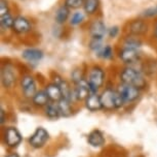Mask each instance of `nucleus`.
<instances>
[{
  "label": "nucleus",
  "instance_id": "1",
  "mask_svg": "<svg viewBox=\"0 0 157 157\" xmlns=\"http://www.w3.org/2000/svg\"><path fill=\"white\" fill-rule=\"evenodd\" d=\"M119 78L121 83L132 85L135 87H137L138 89H140V90L145 88L147 85V82L144 78V76L139 70L135 69L134 67H130V66L124 67L121 70Z\"/></svg>",
  "mask_w": 157,
  "mask_h": 157
},
{
  "label": "nucleus",
  "instance_id": "2",
  "mask_svg": "<svg viewBox=\"0 0 157 157\" xmlns=\"http://www.w3.org/2000/svg\"><path fill=\"white\" fill-rule=\"evenodd\" d=\"M101 101H102L103 109H108V111L114 109H120L125 103L119 92L111 88H107L103 91L101 94Z\"/></svg>",
  "mask_w": 157,
  "mask_h": 157
},
{
  "label": "nucleus",
  "instance_id": "3",
  "mask_svg": "<svg viewBox=\"0 0 157 157\" xmlns=\"http://www.w3.org/2000/svg\"><path fill=\"white\" fill-rule=\"evenodd\" d=\"M104 81H105V72L102 67L97 66V65L91 67L87 79L91 93H97L99 89L103 86Z\"/></svg>",
  "mask_w": 157,
  "mask_h": 157
},
{
  "label": "nucleus",
  "instance_id": "4",
  "mask_svg": "<svg viewBox=\"0 0 157 157\" xmlns=\"http://www.w3.org/2000/svg\"><path fill=\"white\" fill-rule=\"evenodd\" d=\"M117 91L119 92L125 103L135 101L140 96V89H138L132 85L124 84V83H121L120 85H118Z\"/></svg>",
  "mask_w": 157,
  "mask_h": 157
},
{
  "label": "nucleus",
  "instance_id": "5",
  "mask_svg": "<svg viewBox=\"0 0 157 157\" xmlns=\"http://www.w3.org/2000/svg\"><path fill=\"white\" fill-rule=\"evenodd\" d=\"M49 138V133L47 132L46 129H44L43 127H38L36 130L33 132V134L29 138V144L31 145V147L33 148H41Z\"/></svg>",
  "mask_w": 157,
  "mask_h": 157
},
{
  "label": "nucleus",
  "instance_id": "6",
  "mask_svg": "<svg viewBox=\"0 0 157 157\" xmlns=\"http://www.w3.org/2000/svg\"><path fill=\"white\" fill-rule=\"evenodd\" d=\"M21 88H22L24 96L27 98H33V96L37 92L35 80L33 76L29 75L24 76L21 80Z\"/></svg>",
  "mask_w": 157,
  "mask_h": 157
},
{
  "label": "nucleus",
  "instance_id": "7",
  "mask_svg": "<svg viewBox=\"0 0 157 157\" xmlns=\"http://www.w3.org/2000/svg\"><path fill=\"white\" fill-rule=\"evenodd\" d=\"M91 94L90 85L87 80L82 79L81 81L75 83V87L73 89V96L77 100H85Z\"/></svg>",
  "mask_w": 157,
  "mask_h": 157
},
{
  "label": "nucleus",
  "instance_id": "8",
  "mask_svg": "<svg viewBox=\"0 0 157 157\" xmlns=\"http://www.w3.org/2000/svg\"><path fill=\"white\" fill-rule=\"evenodd\" d=\"M17 81L14 69L11 64H6L2 67L1 70V82L4 88H13Z\"/></svg>",
  "mask_w": 157,
  "mask_h": 157
},
{
  "label": "nucleus",
  "instance_id": "9",
  "mask_svg": "<svg viewBox=\"0 0 157 157\" xmlns=\"http://www.w3.org/2000/svg\"><path fill=\"white\" fill-rule=\"evenodd\" d=\"M4 140H5V144H6L8 147L14 148V147H17L21 144L23 138H22L21 132L16 127H8L4 132Z\"/></svg>",
  "mask_w": 157,
  "mask_h": 157
},
{
  "label": "nucleus",
  "instance_id": "10",
  "mask_svg": "<svg viewBox=\"0 0 157 157\" xmlns=\"http://www.w3.org/2000/svg\"><path fill=\"white\" fill-rule=\"evenodd\" d=\"M141 54L138 49L122 48L119 52L120 60L125 64H134L140 60Z\"/></svg>",
  "mask_w": 157,
  "mask_h": 157
},
{
  "label": "nucleus",
  "instance_id": "11",
  "mask_svg": "<svg viewBox=\"0 0 157 157\" xmlns=\"http://www.w3.org/2000/svg\"><path fill=\"white\" fill-rule=\"evenodd\" d=\"M127 31L130 35H135V36H142V35L146 34L148 31V24L146 21L144 20H134L129 23L127 26Z\"/></svg>",
  "mask_w": 157,
  "mask_h": 157
},
{
  "label": "nucleus",
  "instance_id": "12",
  "mask_svg": "<svg viewBox=\"0 0 157 157\" xmlns=\"http://www.w3.org/2000/svg\"><path fill=\"white\" fill-rule=\"evenodd\" d=\"M90 33L93 39L102 40L107 33V28L102 20H94L90 27Z\"/></svg>",
  "mask_w": 157,
  "mask_h": 157
},
{
  "label": "nucleus",
  "instance_id": "13",
  "mask_svg": "<svg viewBox=\"0 0 157 157\" xmlns=\"http://www.w3.org/2000/svg\"><path fill=\"white\" fill-rule=\"evenodd\" d=\"M32 25L27 18L23 16H17L14 18V22L13 26V30L17 34H25L31 31Z\"/></svg>",
  "mask_w": 157,
  "mask_h": 157
},
{
  "label": "nucleus",
  "instance_id": "14",
  "mask_svg": "<svg viewBox=\"0 0 157 157\" xmlns=\"http://www.w3.org/2000/svg\"><path fill=\"white\" fill-rule=\"evenodd\" d=\"M22 57L29 63H37L43 58V52L39 49L29 48L22 52Z\"/></svg>",
  "mask_w": 157,
  "mask_h": 157
},
{
  "label": "nucleus",
  "instance_id": "15",
  "mask_svg": "<svg viewBox=\"0 0 157 157\" xmlns=\"http://www.w3.org/2000/svg\"><path fill=\"white\" fill-rule=\"evenodd\" d=\"M45 92L47 94V96H48L49 100L52 102H59L60 100L64 98L61 88L56 83H50V84L46 85Z\"/></svg>",
  "mask_w": 157,
  "mask_h": 157
},
{
  "label": "nucleus",
  "instance_id": "16",
  "mask_svg": "<svg viewBox=\"0 0 157 157\" xmlns=\"http://www.w3.org/2000/svg\"><path fill=\"white\" fill-rule=\"evenodd\" d=\"M84 101L85 108L90 112H98L103 109L102 101H101V95H98L97 93H91Z\"/></svg>",
  "mask_w": 157,
  "mask_h": 157
},
{
  "label": "nucleus",
  "instance_id": "17",
  "mask_svg": "<svg viewBox=\"0 0 157 157\" xmlns=\"http://www.w3.org/2000/svg\"><path fill=\"white\" fill-rule=\"evenodd\" d=\"M87 142L91 147L100 148L104 146V144H105V138H104L102 131L94 129L87 135Z\"/></svg>",
  "mask_w": 157,
  "mask_h": 157
},
{
  "label": "nucleus",
  "instance_id": "18",
  "mask_svg": "<svg viewBox=\"0 0 157 157\" xmlns=\"http://www.w3.org/2000/svg\"><path fill=\"white\" fill-rule=\"evenodd\" d=\"M54 83H56V84H57L59 87L61 88L64 98H66L68 100H70V101H72V99H73V97H74L73 96V90L71 89L70 85L68 84V82L65 81L64 79H62L61 76H56Z\"/></svg>",
  "mask_w": 157,
  "mask_h": 157
},
{
  "label": "nucleus",
  "instance_id": "19",
  "mask_svg": "<svg viewBox=\"0 0 157 157\" xmlns=\"http://www.w3.org/2000/svg\"><path fill=\"white\" fill-rule=\"evenodd\" d=\"M69 17H70V8L67 7L65 4H63L56 11L55 20L59 25H63L68 21Z\"/></svg>",
  "mask_w": 157,
  "mask_h": 157
},
{
  "label": "nucleus",
  "instance_id": "20",
  "mask_svg": "<svg viewBox=\"0 0 157 157\" xmlns=\"http://www.w3.org/2000/svg\"><path fill=\"white\" fill-rule=\"evenodd\" d=\"M32 101H33L34 105L41 108V106H46L49 103L50 100L48 98V96H47L45 90H40V91H37L36 94L33 96Z\"/></svg>",
  "mask_w": 157,
  "mask_h": 157
},
{
  "label": "nucleus",
  "instance_id": "21",
  "mask_svg": "<svg viewBox=\"0 0 157 157\" xmlns=\"http://www.w3.org/2000/svg\"><path fill=\"white\" fill-rule=\"evenodd\" d=\"M44 112H45L46 117H48L49 119H58L59 117H61V112L60 108H59L58 102H49L46 106H44Z\"/></svg>",
  "mask_w": 157,
  "mask_h": 157
},
{
  "label": "nucleus",
  "instance_id": "22",
  "mask_svg": "<svg viewBox=\"0 0 157 157\" xmlns=\"http://www.w3.org/2000/svg\"><path fill=\"white\" fill-rule=\"evenodd\" d=\"M100 6V0H85L83 4V10L84 13L91 16L97 13L98 8Z\"/></svg>",
  "mask_w": 157,
  "mask_h": 157
},
{
  "label": "nucleus",
  "instance_id": "23",
  "mask_svg": "<svg viewBox=\"0 0 157 157\" xmlns=\"http://www.w3.org/2000/svg\"><path fill=\"white\" fill-rule=\"evenodd\" d=\"M142 46V40L139 36L135 35H128L123 40V48H130V49H139Z\"/></svg>",
  "mask_w": 157,
  "mask_h": 157
},
{
  "label": "nucleus",
  "instance_id": "24",
  "mask_svg": "<svg viewBox=\"0 0 157 157\" xmlns=\"http://www.w3.org/2000/svg\"><path fill=\"white\" fill-rule=\"evenodd\" d=\"M59 108H60L61 116L69 117L72 114V108H71V101L66 98H63L58 102Z\"/></svg>",
  "mask_w": 157,
  "mask_h": 157
},
{
  "label": "nucleus",
  "instance_id": "25",
  "mask_svg": "<svg viewBox=\"0 0 157 157\" xmlns=\"http://www.w3.org/2000/svg\"><path fill=\"white\" fill-rule=\"evenodd\" d=\"M14 22V18L11 16V14H4V16L0 17V26H1V30H7V29H13Z\"/></svg>",
  "mask_w": 157,
  "mask_h": 157
},
{
  "label": "nucleus",
  "instance_id": "26",
  "mask_svg": "<svg viewBox=\"0 0 157 157\" xmlns=\"http://www.w3.org/2000/svg\"><path fill=\"white\" fill-rule=\"evenodd\" d=\"M97 55L103 59H110L113 56V50L110 46H103V48L97 53Z\"/></svg>",
  "mask_w": 157,
  "mask_h": 157
},
{
  "label": "nucleus",
  "instance_id": "27",
  "mask_svg": "<svg viewBox=\"0 0 157 157\" xmlns=\"http://www.w3.org/2000/svg\"><path fill=\"white\" fill-rule=\"evenodd\" d=\"M84 20V14L81 11H76L70 17V24L72 26H77L81 24L82 21Z\"/></svg>",
  "mask_w": 157,
  "mask_h": 157
},
{
  "label": "nucleus",
  "instance_id": "28",
  "mask_svg": "<svg viewBox=\"0 0 157 157\" xmlns=\"http://www.w3.org/2000/svg\"><path fill=\"white\" fill-rule=\"evenodd\" d=\"M85 0H65L64 4L70 10H77V8L83 6Z\"/></svg>",
  "mask_w": 157,
  "mask_h": 157
},
{
  "label": "nucleus",
  "instance_id": "29",
  "mask_svg": "<svg viewBox=\"0 0 157 157\" xmlns=\"http://www.w3.org/2000/svg\"><path fill=\"white\" fill-rule=\"evenodd\" d=\"M90 48L94 51L96 53H98L100 51L101 49L103 48V44H102V40H99V39H93L91 38L90 43Z\"/></svg>",
  "mask_w": 157,
  "mask_h": 157
},
{
  "label": "nucleus",
  "instance_id": "30",
  "mask_svg": "<svg viewBox=\"0 0 157 157\" xmlns=\"http://www.w3.org/2000/svg\"><path fill=\"white\" fill-rule=\"evenodd\" d=\"M7 14H10V4L6 0H1L0 1V17Z\"/></svg>",
  "mask_w": 157,
  "mask_h": 157
},
{
  "label": "nucleus",
  "instance_id": "31",
  "mask_svg": "<svg viewBox=\"0 0 157 157\" xmlns=\"http://www.w3.org/2000/svg\"><path fill=\"white\" fill-rule=\"evenodd\" d=\"M118 33H119V27L118 26H113L108 30V35L111 38H115L118 35Z\"/></svg>",
  "mask_w": 157,
  "mask_h": 157
},
{
  "label": "nucleus",
  "instance_id": "32",
  "mask_svg": "<svg viewBox=\"0 0 157 157\" xmlns=\"http://www.w3.org/2000/svg\"><path fill=\"white\" fill-rule=\"evenodd\" d=\"M143 16L144 17H155V16H157L155 7H150V8H148V10H146L144 11Z\"/></svg>",
  "mask_w": 157,
  "mask_h": 157
},
{
  "label": "nucleus",
  "instance_id": "33",
  "mask_svg": "<svg viewBox=\"0 0 157 157\" xmlns=\"http://www.w3.org/2000/svg\"><path fill=\"white\" fill-rule=\"evenodd\" d=\"M5 120H6V117H5V112H4V109H1V124H4L5 122Z\"/></svg>",
  "mask_w": 157,
  "mask_h": 157
},
{
  "label": "nucleus",
  "instance_id": "34",
  "mask_svg": "<svg viewBox=\"0 0 157 157\" xmlns=\"http://www.w3.org/2000/svg\"><path fill=\"white\" fill-rule=\"evenodd\" d=\"M153 35H154V37L157 39V23L155 24V27H154V30H153Z\"/></svg>",
  "mask_w": 157,
  "mask_h": 157
},
{
  "label": "nucleus",
  "instance_id": "35",
  "mask_svg": "<svg viewBox=\"0 0 157 157\" xmlns=\"http://www.w3.org/2000/svg\"><path fill=\"white\" fill-rule=\"evenodd\" d=\"M5 157H20V156L17 155V153H11V154H10V155H7V156H5Z\"/></svg>",
  "mask_w": 157,
  "mask_h": 157
},
{
  "label": "nucleus",
  "instance_id": "36",
  "mask_svg": "<svg viewBox=\"0 0 157 157\" xmlns=\"http://www.w3.org/2000/svg\"><path fill=\"white\" fill-rule=\"evenodd\" d=\"M155 10H156V14H157V5H156V6H155Z\"/></svg>",
  "mask_w": 157,
  "mask_h": 157
}]
</instances>
